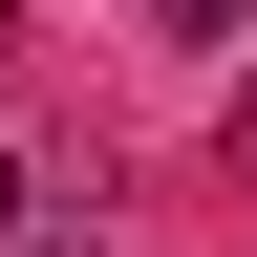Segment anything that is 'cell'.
<instances>
[{
    "label": "cell",
    "mask_w": 257,
    "mask_h": 257,
    "mask_svg": "<svg viewBox=\"0 0 257 257\" xmlns=\"http://www.w3.org/2000/svg\"><path fill=\"white\" fill-rule=\"evenodd\" d=\"M22 214H43V172H22V150H0V236H22Z\"/></svg>",
    "instance_id": "6da1fadb"
},
{
    "label": "cell",
    "mask_w": 257,
    "mask_h": 257,
    "mask_svg": "<svg viewBox=\"0 0 257 257\" xmlns=\"http://www.w3.org/2000/svg\"><path fill=\"white\" fill-rule=\"evenodd\" d=\"M0 43H22V0H0Z\"/></svg>",
    "instance_id": "7a4b0ae2"
}]
</instances>
